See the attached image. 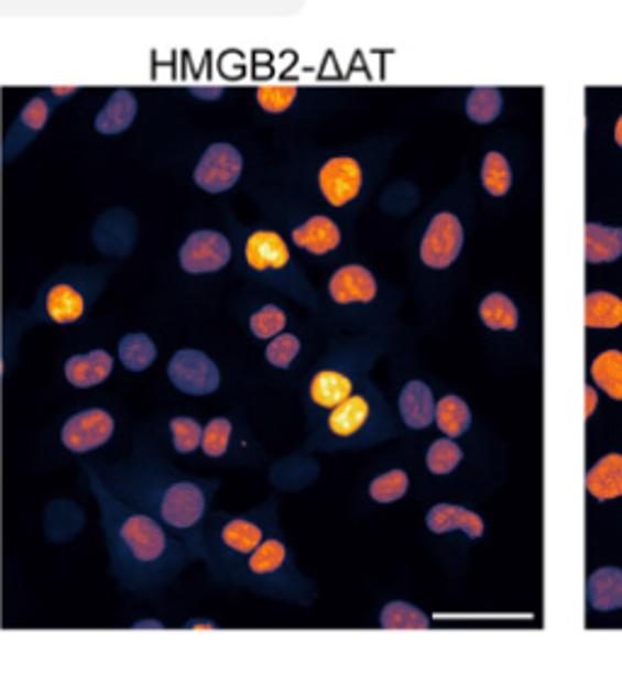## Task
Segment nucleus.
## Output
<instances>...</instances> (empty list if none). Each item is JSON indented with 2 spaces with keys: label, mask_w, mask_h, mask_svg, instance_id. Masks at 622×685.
<instances>
[{
  "label": "nucleus",
  "mask_w": 622,
  "mask_h": 685,
  "mask_svg": "<svg viewBox=\"0 0 622 685\" xmlns=\"http://www.w3.org/2000/svg\"><path fill=\"white\" fill-rule=\"evenodd\" d=\"M90 493L100 508V525L108 542L110 569L127 594L151 596L178 581V576L199 559L185 540L156 521L154 515L122 503L105 487L98 469L80 465Z\"/></svg>",
  "instance_id": "obj_1"
},
{
  "label": "nucleus",
  "mask_w": 622,
  "mask_h": 685,
  "mask_svg": "<svg viewBox=\"0 0 622 685\" xmlns=\"http://www.w3.org/2000/svg\"><path fill=\"white\" fill-rule=\"evenodd\" d=\"M96 469L117 499L154 515L190 547L199 525L212 511V499L219 489L217 479L193 477L173 467L149 433L139 435L132 453L120 463Z\"/></svg>",
  "instance_id": "obj_2"
},
{
  "label": "nucleus",
  "mask_w": 622,
  "mask_h": 685,
  "mask_svg": "<svg viewBox=\"0 0 622 685\" xmlns=\"http://www.w3.org/2000/svg\"><path fill=\"white\" fill-rule=\"evenodd\" d=\"M265 178L295 187L331 215H350L368 191L370 168L353 149H319L285 141V156Z\"/></svg>",
  "instance_id": "obj_3"
},
{
  "label": "nucleus",
  "mask_w": 622,
  "mask_h": 685,
  "mask_svg": "<svg viewBox=\"0 0 622 685\" xmlns=\"http://www.w3.org/2000/svg\"><path fill=\"white\" fill-rule=\"evenodd\" d=\"M231 243L239 253V268L253 285H263L295 300L304 309L321 314V297L316 294L307 270L292 253V246L277 229L268 224H241L227 211Z\"/></svg>",
  "instance_id": "obj_4"
},
{
  "label": "nucleus",
  "mask_w": 622,
  "mask_h": 685,
  "mask_svg": "<svg viewBox=\"0 0 622 685\" xmlns=\"http://www.w3.org/2000/svg\"><path fill=\"white\" fill-rule=\"evenodd\" d=\"M283 533L277 515V499H268L245 513L209 511L195 537V554L207 564L209 576L219 586H229L239 566L263 545V542Z\"/></svg>",
  "instance_id": "obj_5"
},
{
  "label": "nucleus",
  "mask_w": 622,
  "mask_h": 685,
  "mask_svg": "<svg viewBox=\"0 0 622 685\" xmlns=\"http://www.w3.org/2000/svg\"><path fill=\"white\" fill-rule=\"evenodd\" d=\"M251 197L261 209L268 227L277 229L309 258H331L343 246V227L321 205L297 193L295 187L263 178L251 185Z\"/></svg>",
  "instance_id": "obj_6"
},
{
  "label": "nucleus",
  "mask_w": 622,
  "mask_h": 685,
  "mask_svg": "<svg viewBox=\"0 0 622 685\" xmlns=\"http://www.w3.org/2000/svg\"><path fill=\"white\" fill-rule=\"evenodd\" d=\"M229 586L245 588L251 594L287 600V604L312 606L316 588L312 581L297 569L295 552L290 550L283 533L270 535L261 547H258L249 559H245L239 572L231 576Z\"/></svg>",
  "instance_id": "obj_7"
},
{
  "label": "nucleus",
  "mask_w": 622,
  "mask_h": 685,
  "mask_svg": "<svg viewBox=\"0 0 622 685\" xmlns=\"http://www.w3.org/2000/svg\"><path fill=\"white\" fill-rule=\"evenodd\" d=\"M360 362L362 356L358 352L356 340H331V346L316 362L302 389L307 435L356 392L360 384Z\"/></svg>",
  "instance_id": "obj_8"
},
{
  "label": "nucleus",
  "mask_w": 622,
  "mask_h": 685,
  "mask_svg": "<svg viewBox=\"0 0 622 685\" xmlns=\"http://www.w3.org/2000/svg\"><path fill=\"white\" fill-rule=\"evenodd\" d=\"M108 268H64L40 290L34 309L28 314L32 322H52L56 326H74L84 318L92 302L100 297L108 282Z\"/></svg>",
  "instance_id": "obj_9"
},
{
  "label": "nucleus",
  "mask_w": 622,
  "mask_h": 685,
  "mask_svg": "<svg viewBox=\"0 0 622 685\" xmlns=\"http://www.w3.org/2000/svg\"><path fill=\"white\" fill-rule=\"evenodd\" d=\"M374 428H378V399L372 396L370 387L356 389L307 435L302 453L353 450L372 443Z\"/></svg>",
  "instance_id": "obj_10"
},
{
  "label": "nucleus",
  "mask_w": 622,
  "mask_h": 685,
  "mask_svg": "<svg viewBox=\"0 0 622 685\" xmlns=\"http://www.w3.org/2000/svg\"><path fill=\"white\" fill-rule=\"evenodd\" d=\"M380 297V282L368 265H338L326 282V306L321 316L368 309Z\"/></svg>",
  "instance_id": "obj_11"
},
{
  "label": "nucleus",
  "mask_w": 622,
  "mask_h": 685,
  "mask_svg": "<svg viewBox=\"0 0 622 685\" xmlns=\"http://www.w3.org/2000/svg\"><path fill=\"white\" fill-rule=\"evenodd\" d=\"M243 165V156L237 146L229 144V141H215L199 156L193 171V181L203 193H229L241 181Z\"/></svg>",
  "instance_id": "obj_12"
},
{
  "label": "nucleus",
  "mask_w": 622,
  "mask_h": 685,
  "mask_svg": "<svg viewBox=\"0 0 622 685\" xmlns=\"http://www.w3.org/2000/svg\"><path fill=\"white\" fill-rule=\"evenodd\" d=\"M233 258L231 236L215 231V229H199L193 231L183 241L178 251L181 268L187 275H209L225 270Z\"/></svg>",
  "instance_id": "obj_13"
},
{
  "label": "nucleus",
  "mask_w": 622,
  "mask_h": 685,
  "mask_svg": "<svg viewBox=\"0 0 622 685\" xmlns=\"http://www.w3.org/2000/svg\"><path fill=\"white\" fill-rule=\"evenodd\" d=\"M168 380L187 396H207L219 389L221 372L207 352L183 348L168 362Z\"/></svg>",
  "instance_id": "obj_14"
},
{
  "label": "nucleus",
  "mask_w": 622,
  "mask_h": 685,
  "mask_svg": "<svg viewBox=\"0 0 622 685\" xmlns=\"http://www.w3.org/2000/svg\"><path fill=\"white\" fill-rule=\"evenodd\" d=\"M462 241L465 233L460 219L452 211H440L430 219L424 239H421V263L433 270L452 265L462 251Z\"/></svg>",
  "instance_id": "obj_15"
},
{
  "label": "nucleus",
  "mask_w": 622,
  "mask_h": 685,
  "mask_svg": "<svg viewBox=\"0 0 622 685\" xmlns=\"http://www.w3.org/2000/svg\"><path fill=\"white\" fill-rule=\"evenodd\" d=\"M114 435V418L105 409H86L74 413L62 428V445L68 453L86 455L108 445Z\"/></svg>",
  "instance_id": "obj_16"
},
{
  "label": "nucleus",
  "mask_w": 622,
  "mask_h": 685,
  "mask_svg": "<svg viewBox=\"0 0 622 685\" xmlns=\"http://www.w3.org/2000/svg\"><path fill=\"white\" fill-rule=\"evenodd\" d=\"M54 108L56 105L50 96V90H40L37 96L25 102V108L20 110L15 122L10 124L8 134L3 139V163L18 159L20 153L28 149L30 141H34L42 134V129L46 127V122H50Z\"/></svg>",
  "instance_id": "obj_17"
},
{
  "label": "nucleus",
  "mask_w": 622,
  "mask_h": 685,
  "mask_svg": "<svg viewBox=\"0 0 622 685\" xmlns=\"http://www.w3.org/2000/svg\"><path fill=\"white\" fill-rule=\"evenodd\" d=\"M114 360L108 350H90L80 352V356H72L64 365L66 382L76 389H90L102 384L112 374Z\"/></svg>",
  "instance_id": "obj_18"
},
{
  "label": "nucleus",
  "mask_w": 622,
  "mask_h": 685,
  "mask_svg": "<svg viewBox=\"0 0 622 685\" xmlns=\"http://www.w3.org/2000/svg\"><path fill=\"white\" fill-rule=\"evenodd\" d=\"M137 110H139V102H137L134 93L127 88H117L96 117V132L102 137H114V134L127 132V129L134 122Z\"/></svg>",
  "instance_id": "obj_19"
},
{
  "label": "nucleus",
  "mask_w": 622,
  "mask_h": 685,
  "mask_svg": "<svg viewBox=\"0 0 622 685\" xmlns=\"http://www.w3.org/2000/svg\"><path fill=\"white\" fill-rule=\"evenodd\" d=\"M399 413L402 421L414 431H424L436 421V401H433V392L426 382H408L402 394H399Z\"/></svg>",
  "instance_id": "obj_20"
},
{
  "label": "nucleus",
  "mask_w": 622,
  "mask_h": 685,
  "mask_svg": "<svg viewBox=\"0 0 622 685\" xmlns=\"http://www.w3.org/2000/svg\"><path fill=\"white\" fill-rule=\"evenodd\" d=\"M426 525L430 533H436V535H445L457 528L465 530L467 537H472V540L481 537V533H484V523H481V518L474 511H467V508L462 505H450V503L433 505L426 515Z\"/></svg>",
  "instance_id": "obj_21"
},
{
  "label": "nucleus",
  "mask_w": 622,
  "mask_h": 685,
  "mask_svg": "<svg viewBox=\"0 0 622 685\" xmlns=\"http://www.w3.org/2000/svg\"><path fill=\"white\" fill-rule=\"evenodd\" d=\"M586 489L598 501H613L622 496V455L613 453L589 469L586 475Z\"/></svg>",
  "instance_id": "obj_22"
},
{
  "label": "nucleus",
  "mask_w": 622,
  "mask_h": 685,
  "mask_svg": "<svg viewBox=\"0 0 622 685\" xmlns=\"http://www.w3.org/2000/svg\"><path fill=\"white\" fill-rule=\"evenodd\" d=\"M589 606L601 612L622 608V569L603 566L589 576Z\"/></svg>",
  "instance_id": "obj_23"
},
{
  "label": "nucleus",
  "mask_w": 622,
  "mask_h": 685,
  "mask_svg": "<svg viewBox=\"0 0 622 685\" xmlns=\"http://www.w3.org/2000/svg\"><path fill=\"white\" fill-rule=\"evenodd\" d=\"M583 243H586V261L613 263L622 255V229H610L591 221L586 224Z\"/></svg>",
  "instance_id": "obj_24"
},
{
  "label": "nucleus",
  "mask_w": 622,
  "mask_h": 685,
  "mask_svg": "<svg viewBox=\"0 0 622 685\" xmlns=\"http://www.w3.org/2000/svg\"><path fill=\"white\" fill-rule=\"evenodd\" d=\"M586 326L618 328L622 326V300L610 292H589L583 302Z\"/></svg>",
  "instance_id": "obj_25"
},
{
  "label": "nucleus",
  "mask_w": 622,
  "mask_h": 685,
  "mask_svg": "<svg viewBox=\"0 0 622 685\" xmlns=\"http://www.w3.org/2000/svg\"><path fill=\"white\" fill-rule=\"evenodd\" d=\"M117 350H120V362L129 372H144L151 365L156 362V342L151 340L146 334H127L122 340L117 342Z\"/></svg>",
  "instance_id": "obj_26"
},
{
  "label": "nucleus",
  "mask_w": 622,
  "mask_h": 685,
  "mask_svg": "<svg viewBox=\"0 0 622 685\" xmlns=\"http://www.w3.org/2000/svg\"><path fill=\"white\" fill-rule=\"evenodd\" d=\"M304 96H307V90L297 86H263L255 90V102L263 115L285 117L295 110V105Z\"/></svg>",
  "instance_id": "obj_27"
},
{
  "label": "nucleus",
  "mask_w": 622,
  "mask_h": 685,
  "mask_svg": "<svg viewBox=\"0 0 622 685\" xmlns=\"http://www.w3.org/2000/svg\"><path fill=\"white\" fill-rule=\"evenodd\" d=\"M591 380L603 389V392L622 401V352L605 350L591 362Z\"/></svg>",
  "instance_id": "obj_28"
},
{
  "label": "nucleus",
  "mask_w": 622,
  "mask_h": 685,
  "mask_svg": "<svg viewBox=\"0 0 622 685\" xmlns=\"http://www.w3.org/2000/svg\"><path fill=\"white\" fill-rule=\"evenodd\" d=\"M479 316L491 330H515L519 328V309L506 294L494 292L479 304Z\"/></svg>",
  "instance_id": "obj_29"
},
{
  "label": "nucleus",
  "mask_w": 622,
  "mask_h": 685,
  "mask_svg": "<svg viewBox=\"0 0 622 685\" xmlns=\"http://www.w3.org/2000/svg\"><path fill=\"white\" fill-rule=\"evenodd\" d=\"M436 423L448 438H457V435L469 431V425H472V413H469V406L460 396L448 394L436 404Z\"/></svg>",
  "instance_id": "obj_30"
},
{
  "label": "nucleus",
  "mask_w": 622,
  "mask_h": 685,
  "mask_svg": "<svg viewBox=\"0 0 622 685\" xmlns=\"http://www.w3.org/2000/svg\"><path fill=\"white\" fill-rule=\"evenodd\" d=\"M249 330L258 340H273L280 336L287 326V312L275 302H265L249 314Z\"/></svg>",
  "instance_id": "obj_31"
},
{
  "label": "nucleus",
  "mask_w": 622,
  "mask_h": 685,
  "mask_svg": "<svg viewBox=\"0 0 622 685\" xmlns=\"http://www.w3.org/2000/svg\"><path fill=\"white\" fill-rule=\"evenodd\" d=\"M380 624L384 630H428L430 620L418 608L394 600L382 608Z\"/></svg>",
  "instance_id": "obj_32"
},
{
  "label": "nucleus",
  "mask_w": 622,
  "mask_h": 685,
  "mask_svg": "<svg viewBox=\"0 0 622 685\" xmlns=\"http://www.w3.org/2000/svg\"><path fill=\"white\" fill-rule=\"evenodd\" d=\"M168 433L173 450L178 455H193L197 447H203L205 428L203 423L195 421L193 416H175L168 421Z\"/></svg>",
  "instance_id": "obj_33"
},
{
  "label": "nucleus",
  "mask_w": 622,
  "mask_h": 685,
  "mask_svg": "<svg viewBox=\"0 0 622 685\" xmlns=\"http://www.w3.org/2000/svg\"><path fill=\"white\" fill-rule=\"evenodd\" d=\"M481 183H484L487 193L494 197H503L511 191V165L501 153H487L484 163H481Z\"/></svg>",
  "instance_id": "obj_34"
},
{
  "label": "nucleus",
  "mask_w": 622,
  "mask_h": 685,
  "mask_svg": "<svg viewBox=\"0 0 622 685\" xmlns=\"http://www.w3.org/2000/svg\"><path fill=\"white\" fill-rule=\"evenodd\" d=\"M233 438V423L225 416H217L205 425L203 435V453L209 459H225L229 455Z\"/></svg>",
  "instance_id": "obj_35"
},
{
  "label": "nucleus",
  "mask_w": 622,
  "mask_h": 685,
  "mask_svg": "<svg viewBox=\"0 0 622 685\" xmlns=\"http://www.w3.org/2000/svg\"><path fill=\"white\" fill-rule=\"evenodd\" d=\"M501 93L499 88H474L467 98V115L472 122L487 124L494 122L501 112Z\"/></svg>",
  "instance_id": "obj_36"
},
{
  "label": "nucleus",
  "mask_w": 622,
  "mask_h": 685,
  "mask_svg": "<svg viewBox=\"0 0 622 685\" xmlns=\"http://www.w3.org/2000/svg\"><path fill=\"white\" fill-rule=\"evenodd\" d=\"M408 491V475L404 469H390L370 481V499L378 503H394Z\"/></svg>",
  "instance_id": "obj_37"
},
{
  "label": "nucleus",
  "mask_w": 622,
  "mask_h": 685,
  "mask_svg": "<svg viewBox=\"0 0 622 685\" xmlns=\"http://www.w3.org/2000/svg\"><path fill=\"white\" fill-rule=\"evenodd\" d=\"M302 352V338L297 334H283L275 336L273 340H268L265 346V360L273 365L275 370H290L295 360L299 358Z\"/></svg>",
  "instance_id": "obj_38"
},
{
  "label": "nucleus",
  "mask_w": 622,
  "mask_h": 685,
  "mask_svg": "<svg viewBox=\"0 0 622 685\" xmlns=\"http://www.w3.org/2000/svg\"><path fill=\"white\" fill-rule=\"evenodd\" d=\"M460 459H462L460 447H457V443L445 438V441H436L428 447L426 465L433 475H450V471L460 465Z\"/></svg>",
  "instance_id": "obj_39"
},
{
  "label": "nucleus",
  "mask_w": 622,
  "mask_h": 685,
  "mask_svg": "<svg viewBox=\"0 0 622 685\" xmlns=\"http://www.w3.org/2000/svg\"><path fill=\"white\" fill-rule=\"evenodd\" d=\"M46 90H50L54 105H58V102H64L68 98H74L76 93L84 90V88H78V86H54V88H46Z\"/></svg>",
  "instance_id": "obj_40"
},
{
  "label": "nucleus",
  "mask_w": 622,
  "mask_h": 685,
  "mask_svg": "<svg viewBox=\"0 0 622 685\" xmlns=\"http://www.w3.org/2000/svg\"><path fill=\"white\" fill-rule=\"evenodd\" d=\"M596 401H598V396H596L593 389L586 387V416H591V413L596 411Z\"/></svg>",
  "instance_id": "obj_41"
},
{
  "label": "nucleus",
  "mask_w": 622,
  "mask_h": 685,
  "mask_svg": "<svg viewBox=\"0 0 622 685\" xmlns=\"http://www.w3.org/2000/svg\"><path fill=\"white\" fill-rule=\"evenodd\" d=\"M185 628L187 630H193V628H197V630H215V622H209V620H190V622H185Z\"/></svg>",
  "instance_id": "obj_42"
},
{
  "label": "nucleus",
  "mask_w": 622,
  "mask_h": 685,
  "mask_svg": "<svg viewBox=\"0 0 622 685\" xmlns=\"http://www.w3.org/2000/svg\"><path fill=\"white\" fill-rule=\"evenodd\" d=\"M134 628H137V630H144V628H156V630H161L163 624H161L159 620H142V622H137Z\"/></svg>",
  "instance_id": "obj_43"
},
{
  "label": "nucleus",
  "mask_w": 622,
  "mask_h": 685,
  "mask_svg": "<svg viewBox=\"0 0 622 685\" xmlns=\"http://www.w3.org/2000/svg\"><path fill=\"white\" fill-rule=\"evenodd\" d=\"M615 144L622 149V117L615 122Z\"/></svg>",
  "instance_id": "obj_44"
}]
</instances>
